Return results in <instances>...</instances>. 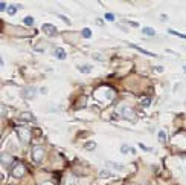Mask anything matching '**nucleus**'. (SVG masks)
<instances>
[{"label": "nucleus", "mask_w": 186, "mask_h": 185, "mask_svg": "<svg viewBox=\"0 0 186 185\" xmlns=\"http://www.w3.org/2000/svg\"><path fill=\"white\" fill-rule=\"evenodd\" d=\"M121 152L124 153V155H125V153H128V152H131V148L128 147V145H122V147H121Z\"/></svg>", "instance_id": "25"}, {"label": "nucleus", "mask_w": 186, "mask_h": 185, "mask_svg": "<svg viewBox=\"0 0 186 185\" xmlns=\"http://www.w3.org/2000/svg\"><path fill=\"white\" fill-rule=\"evenodd\" d=\"M46 47H47V45H46L44 41H41V45H35V46H34V49H35V51L43 52V51H46Z\"/></svg>", "instance_id": "18"}, {"label": "nucleus", "mask_w": 186, "mask_h": 185, "mask_svg": "<svg viewBox=\"0 0 186 185\" xmlns=\"http://www.w3.org/2000/svg\"><path fill=\"white\" fill-rule=\"evenodd\" d=\"M166 132L165 130H160L159 132V141H160V142H166Z\"/></svg>", "instance_id": "19"}, {"label": "nucleus", "mask_w": 186, "mask_h": 185, "mask_svg": "<svg viewBox=\"0 0 186 185\" xmlns=\"http://www.w3.org/2000/svg\"><path fill=\"white\" fill-rule=\"evenodd\" d=\"M20 95L23 100H34L35 96H37V87H34V86L25 87V89H21Z\"/></svg>", "instance_id": "5"}, {"label": "nucleus", "mask_w": 186, "mask_h": 185, "mask_svg": "<svg viewBox=\"0 0 186 185\" xmlns=\"http://www.w3.org/2000/svg\"><path fill=\"white\" fill-rule=\"evenodd\" d=\"M118 113H119L122 118L128 120V121H134V120H136L134 110H133L131 107H128L127 104H121V106H119V107H118Z\"/></svg>", "instance_id": "1"}, {"label": "nucleus", "mask_w": 186, "mask_h": 185, "mask_svg": "<svg viewBox=\"0 0 186 185\" xmlns=\"http://www.w3.org/2000/svg\"><path fill=\"white\" fill-rule=\"evenodd\" d=\"M5 9H8V8H6V3L2 2V3H0V11H5Z\"/></svg>", "instance_id": "29"}, {"label": "nucleus", "mask_w": 186, "mask_h": 185, "mask_svg": "<svg viewBox=\"0 0 186 185\" xmlns=\"http://www.w3.org/2000/svg\"><path fill=\"white\" fill-rule=\"evenodd\" d=\"M19 118H20V121H25V122H34L35 121V116L31 112H21Z\"/></svg>", "instance_id": "7"}, {"label": "nucleus", "mask_w": 186, "mask_h": 185, "mask_svg": "<svg viewBox=\"0 0 186 185\" xmlns=\"http://www.w3.org/2000/svg\"><path fill=\"white\" fill-rule=\"evenodd\" d=\"M139 147H140V148H142V150H147V152H149V150H151V148H149V147H147V145H143L142 142H140V144H139Z\"/></svg>", "instance_id": "28"}, {"label": "nucleus", "mask_w": 186, "mask_h": 185, "mask_svg": "<svg viewBox=\"0 0 186 185\" xmlns=\"http://www.w3.org/2000/svg\"><path fill=\"white\" fill-rule=\"evenodd\" d=\"M160 20H162V21H165V20H168V15H165V14H162V15H160Z\"/></svg>", "instance_id": "31"}, {"label": "nucleus", "mask_w": 186, "mask_h": 185, "mask_svg": "<svg viewBox=\"0 0 186 185\" xmlns=\"http://www.w3.org/2000/svg\"><path fill=\"white\" fill-rule=\"evenodd\" d=\"M105 165L110 167V168H113V170H118V171H124V170H125V167H124L122 164H119V162H112V161H108Z\"/></svg>", "instance_id": "8"}, {"label": "nucleus", "mask_w": 186, "mask_h": 185, "mask_svg": "<svg viewBox=\"0 0 186 185\" xmlns=\"http://www.w3.org/2000/svg\"><path fill=\"white\" fill-rule=\"evenodd\" d=\"M131 47H134L136 51H139V52H142L143 55H148V57H157L156 54H153V52H149V51H147V49H142L140 46H136V45H131Z\"/></svg>", "instance_id": "12"}, {"label": "nucleus", "mask_w": 186, "mask_h": 185, "mask_svg": "<svg viewBox=\"0 0 186 185\" xmlns=\"http://www.w3.org/2000/svg\"><path fill=\"white\" fill-rule=\"evenodd\" d=\"M41 29H43V32L46 34V35H49V37H55L56 32H58L55 26H54V25H50V23H43Z\"/></svg>", "instance_id": "6"}, {"label": "nucleus", "mask_w": 186, "mask_h": 185, "mask_svg": "<svg viewBox=\"0 0 186 185\" xmlns=\"http://www.w3.org/2000/svg\"><path fill=\"white\" fill-rule=\"evenodd\" d=\"M40 92H41L43 95H46V94H47V89H46V87H41V89H40Z\"/></svg>", "instance_id": "30"}, {"label": "nucleus", "mask_w": 186, "mask_h": 185, "mask_svg": "<svg viewBox=\"0 0 186 185\" xmlns=\"http://www.w3.org/2000/svg\"><path fill=\"white\" fill-rule=\"evenodd\" d=\"M78 70L81 73H90L93 70V66L92 64H82V66H78Z\"/></svg>", "instance_id": "11"}, {"label": "nucleus", "mask_w": 186, "mask_h": 185, "mask_svg": "<svg viewBox=\"0 0 186 185\" xmlns=\"http://www.w3.org/2000/svg\"><path fill=\"white\" fill-rule=\"evenodd\" d=\"M64 185H78V178H75L73 174L66 176V179H64Z\"/></svg>", "instance_id": "9"}, {"label": "nucleus", "mask_w": 186, "mask_h": 185, "mask_svg": "<svg viewBox=\"0 0 186 185\" xmlns=\"http://www.w3.org/2000/svg\"><path fill=\"white\" fill-rule=\"evenodd\" d=\"M41 185H55L54 182H50V180H46V182H43Z\"/></svg>", "instance_id": "32"}, {"label": "nucleus", "mask_w": 186, "mask_h": 185, "mask_svg": "<svg viewBox=\"0 0 186 185\" xmlns=\"http://www.w3.org/2000/svg\"><path fill=\"white\" fill-rule=\"evenodd\" d=\"M183 72H185V73H186V66H185V67H183Z\"/></svg>", "instance_id": "34"}, {"label": "nucleus", "mask_w": 186, "mask_h": 185, "mask_svg": "<svg viewBox=\"0 0 186 185\" xmlns=\"http://www.w3.org/2000/svg\"><path fill=\"white\" fill-rule=\"evenodd\" d=\"M23 23H25L26 26H32V25L35 23V20H34V17H31V15H28V17H25Z\"/></svg>", "instance_id": "16"}, {"label": "nucleus", "mask_w": 186, "mask_h": 185, "mask_svg": "<svg viewBox=\"0 0 186 185\" xmlns=\"http://www.w3.org/2000/svg\"><path fill=\"white\" fill-rule=\"evenodd\" d=\"M6 11H8V14H9V15H14L17 12V6H8Z\"/></svg>", "instance_id": "22"}, {"label": "nucleus", "mask_w": 186, "mask_h": 185, "mask_svg": "<svg viewBox=\"0 0 186 185\" xmlns=\"http://www.w3.org/2000/svg\"><path fill=\"white\" fill-rule=\"evenodd\" d=\"M99 178H102V179H108V178H113V173L112 171H108V170H102L99 173Z\"/></svg>", "instance_id": "15"}, {"label": "nucleus", "mask_w": 186, "mask_h": 185, "mask_svg": "<svg viewBox=\"0 0 186 185\" xmlns=\"http://www.w3.org/2000/svg\"><path fill=\"white\" fill-rule=\"evenodd\" d=\"M105 20L107 21H114V15L112 14V12H107V14H105V17H104Z\"/></svg>", "instance_id": "24"}, {"label": "nucleus", "mask_w": 186, "mask_h": 185, "mask_svg": "<svg viewBox=\"0 0 186 185\" xmlns=\"http://www.w3.org/2000/svg\"><path fill=\"white\" fill-rule=\"evenodd\" d=\"M26 173V168H25V165L21 164L20 161H14L12 162V165H11V174H12V178H17V179H20V178H23Z\"/></svg>", "instance_id": "2"}, {"label": "nucleus", "mask_w": 186, "mask_h": 185, "mask_svg": "<svg viewBox=\"0 0 186 185\" xmlns=\"http://www.w3.org/2000/svg\"><path fill=\"white\" fill-rule=\"evenodd\" d=\"M6 161H8V164H9V162H14L15 159H12V158L9 155H6V153H2V165H6Z\"/></svg>", "instance_id": "14"}, {"label": "nucleus", "mask_w": 186, "mask_h": 185, "mask_svg": "<svg viewBox=\"0 0 186 185\" xmlns=\"http://www.w3.org/2000/svg\"><path fill=\"white\" fill-rule=\"evenodd\" d=\"M17 135H19V139L23 144H28L29 141H31V136H32L31 130L29 129H25V127H17Z\"/></svg>", "instance_id": "4"}, {"label": "nucleus", "mask_w": 186, "mask_h": 185, "mask_svg": "<svg viewBox=\"0 0 186 185\" xmlns=\"http://www.w3.org/2000/svg\"><path fill=\"white\" fill-rule=\"evenodd\" d=\"M140 104H142L143 107H149V104H151V100H149V98H143L142 101H140Z\"/></svg>", "instance_id": "23"}, {"label": "nucleus", "mask_w": 186, "mask_h": 185, "mask_svg": "<svg viewBox=\"0 0 186 185\" xmlns=\"http://www.w3.org/2000/svg\"><path fill=\"white\" fill-rule=\"evenodd\" d=\"M31 158H32V161L35 162V164H40L41 159L44 158V148L40 147V145L32 147V150H31Z\"/></svg>", "instance_id": "3"}, {"label": "nucleus", "mask_w": 186, "mask_h": 185, "mask_svg": "<svg viewBox=\"0 0 186 185\" xmlns=\"http://www.w3.org/2000/svg\"><path fill=\"white\" fill-rule=\"evenodd\" d=\"M84 148L86 150H93V148H96V142H86L84 144Z\"/></svg>", "instance_id": "20"}, {"label": "nucleus", "mask_w": 186, "mask_h": 185, "mask_svg": "<svg viewBox=\"0 0 186 185\" xmlns=\"http://www.w3.org/2000/svg\"><path fill=\"white\" fill-rule=\"evenodd\" d=\"M54 54H55V57H56L58 60H64V58H66V55H67V54H66V51L63 49V47H56Z\"/></svg>", "instance_id": "10"}, {"label": "nucleus", "mask_w": 186, "mask_h": 185, "mask_svg": "<svg viewBox=\"0 0 186 185\" xmlns=\"http://www.w3.org/2000/svg\"><path fill=\"white\" fill-rule=\"evenodd\" d=\"M81 35H82L84 38H90V37H92V31L88 29V28H84V29L81 31Z\"/></svg>", "instance_id": "17"}, {"label": "nucleus", "mask_w": 186, "mask_h": 185, "mask_svg": "<svg viewBox=\"0 0 186 185\" xmlns=\"http://www.w3.org/2000/svg\"><path fill=\"white\" fill-rule=\"evenodd\" d=\"M168 32L172 34V35H177V37H180V38H185V40H186V35H185V34H180V32H177V31H174V29H168Z\"/></svg>", "instance_id": "21"}, {"label": "nucleus", "mask_w": 186, "mask_h": 185, "mask_svg": "<svg viewBox=\"0 0 186 185\" xmlns=\"http://www.w3.org/2000/svg\"><path fill=\"white\" fill-rule=\"evenodd\" d=\"M58 17H60V19H61V20H63V21H64V23H67V25H70V20L67 19V17H64V15H61V14H60Z\"/></svg>", "instance_id": "26"}, {"label": "nucleus", "mask_w": 186, "mask_h": 185, "mask_svg": "<svg viewBox=\"0 0 186 185\" xmlns=\"http://www.w3.org/2000/svg\"><path fill=\"white\" fill-rule=\"evenodd\" d=\"M142 34L148 35V37H154V35H156V31L153 28H149V26H145V28H142Z\"/></svg>", "instance_id": "13"}, {"label": "nucleus", "mask_w": 186, "mask_h": 185, "mask_svg": "<svg viewBox=\"0 0 186 185\" xmlns=\"http://www.w3.org/2000/svg\"><path fill=\"white\" fill-rule=\"evenodd\" d=\"M93 57H95L96 60H99V61H104V57H101V54H93Z\"/></svg>", "instance_id": "27"}, {"label": "nucleus", "mask_w": 186, "mask_h": 185, "mask_svg": "<svg viewBox=\"0 0 186 185\" xmlns=\"http://www.w3.org/2000/svg\"><path fill=\"white\" fill-rule=\"evenodd\" d=\"M157 72H163V67H162V66H157Z\"/></svg>", "instance_id": "33"}]
</instances>
